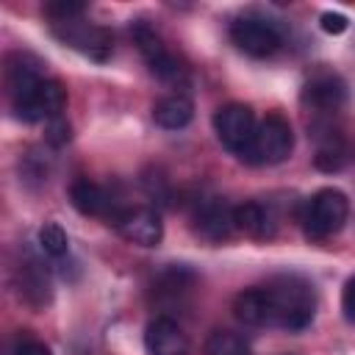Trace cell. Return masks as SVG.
<instances>
[{
  "instance_id": "obj_1",
  "label": "cell",
  "mask_w": 355,
  "mask_h": 355,
  "mask_svg": "<svg viewBox=\"0 0 355 355\" xmlns=\"http://www.w3.org/2000/svg\"><path fill=\"white\" fill-rule=\"evenodd\" d=\"M263 291L269 302V324L286 330H302L311 324L316 313V297L311 283L297 275H283L263 286Z\"/></svg>"
},
{
  "instance_id": "obj_2",
  "label": "cell",
  "mask_w": 355,
  "mask_h": 355,
  "mask_svg": "<svg viewBox=\"0 0 355 355\" xmlns=\"http://www.w3.org/2000/svg\"><path fill=\"white\" fill-rule=\"evenodd\" d=\"M291 150H294L291 125L280 114H266L258 122L252 141L247 144V150L239 158L252 164V166H272V164L286 161L291 155Z\"/></svg>"
},
{
  "instance_id": "obj_3",
  "label": "cell",
  "mask_w": 355,
  "mask_h": 355,
  "mask_svg": "<svg viewBox=\"0 0 355 355\" xmlns=\"http://www.w3.org/2000/svg\"><path fill=\"white\" fill-rule=\"evenodd\" d=\"M349 216V200L338 189H319L302 208V230L308 239H327L344 227Z\"/></svg>"
},
{
  "instance_id": "obj_4",
  "label": "cell",
  "mask_w": 355,
  "mask_h": 355,
  "mask_svg": "<svg viewBox=\"0 0 355 355\" xmlns=\"http://www.w3.org/2000/svg\"><path fill=\"white\" fill-rule=\"evenodd\" d=\"M53 33L58 42H64L67 47L78 50L80 55L92 58V61H108L114 53V36L108 28L94 25V22H83L78 19H67V22H53Z\"/></svg>"
},
{
  "instance_id": "obj_5",
  "label": "cell",
  "mask_w": 355,
  "mask_h": 355,
  "mask_svg": "<svg viewBox=\"0 0 355 355\" xmlns=\"http://www.w3.org/2000/svg\"><path fill=\"white\" fill-rule=\"evenodd\" d=\"M67 103V92L55 78H42L28 94L11 100L14 116L22 122H50L61 116V108Z\"/></svg>"
},
{
  "instance_id": "obj_6",
  "label": "cell",
  "mask_w": 355,
  "mask_h": 355,
  "mask_svg": "<svg viewBox=\"0 0 355 355\" xmlns=\"http://www.w3.org/2000/svg\"><path fill=\"white\" fill-rule=\"evenodd\" d=\"M255 114L250 105L244 103H227L222 105L216 114H214V130H216V139L236 155H241L247 150V144L252 141L255 136Z\"/></svg>"
},
{
  "instance_id": "obj_7",
  "label": "cell",
  "mask_w": 355,
  "mask_h": 355,
  "mask_svg": "<svg viewBox=\"0 0 355 355\" xmlns=\"http://www.w3.org/2000/svg\"><path fill=\"white\" fill-rule=\"evenodd\" d=\"M230 39L233 44L252 55V58H266L272 55L277 47H280V31L263 19V17H239L233 25H230Z\"/></svg>"
},
{
  "instance_id": "obj_8",
  "label": "cell",
  "mask_w": 355,
  "mask_h": 355,
  "mask_svg": "<svg viewBox=\"0 0 355 355\" xmlns=\"http://www.w3.org/2000/svg\"><path fill=\"white\" fill-rule=\"evenodd\" d=\"M130 36H133V42H136L139 53L144 55V61H147V67H150L153 75H158V78H164V80H175V78L180 75L178 58L166 50L164 39H161L144 19H136V22L130 25Z\"/></svg>"
},
{
  "instance_id": "obj_9",
  "label": "cell",
  "mask_w": 355,
  "mask_h": 355,
  "mask_svg": "<svg viewBox=\"0 0 355 355\" xmlns=\"http://www.w3.org/2000/svg\"><path fill=\"white\" fill-rule=\"evenodd\" d=\"M111 225L119 230L122 239L139 244V247H155L164 236V225L161 216L153 208H119L116 216L111 219Z\"/></svg>"
},
{
  "instance_id": "obj_10",
  "label": "cell",
  "mask_w": 355,
  "mask_h": 355,
  "mask_svg": "<svg viewBox=\"0 0 355 355\" xmlns=\"http://www.w3.org/2000/svg\"><path fill=\"white\" fill-rule=\"evenodd\" d=\"M194 230L202 239H208V241H225V239H230V233L236 230L233 208L222 197H208V200L197 202Z\"/></svg>"
},
{
  "instance_id": "obj_11",
  "label": "cell",
  "mask_w": 355,
  "mask_h": 355,
  "mask_svg": "<svg viewBox=\"0 0 355 355\" xmlns=\"http://www.w3.org/2000/svg\"><path fill=\"white\" fill-rule=\"evenodd\" d=\"M344 100H347V89H344L341 78H336V75H319V78L308 80L302 89V105L308 111H313L316 116L338 111L344 105Z\"/></svg>"
},
{
  "instance_id": "obj_12",
  "label": "cell",
  "mask_w": 355,
  "mask_h": 355,
  "mask_svg": "<svg viewBox=\"0 0 355 355\" xmlns=\"http://www.w3.org/2000/svg\"><path fill=\"white\" fill-rule=\"evenodd\" d=\"M144 344H147V355H189V341L183 330L178 327V322L166 316H158L147 324Z\"/></svg>"
},
{
  "instance_id": "obj_13",
  "label": "cell",
  "mask_w": 355,
  "mask_h": 355,
  "mask_svg": "<svg viewBox=\"0 0 355 355\" xmlns=\"http://www.w3.org/2000/svg\"><path fill=\"white\" fill-rule=\"evenodd\" d=\"M69 200L75 205V211H80L83 216H105V219H114L119 208H114V200L108 197V191L86 178L75 180L69 186Z\"/></svg>"
},
{
  "instance_id": "obj_14",
  "label": "cell",
  "mask_w": 355,
  "mask_h": 355,
  "mask_svg": "<svg viewBox=\"0 0 355 355\" xmlns=\"http://www.w3.org/2000/svg\"><path fill=\"white\" fill-rule=\"evenodd\" d=\"M233 219H236V230L252 236V239H272L277 230L275 214L269 211V205L263 202H244L233 208Z\"/></svg>"
},
{
  "instance_id": "obj_15",
  "label": "cell",
  "mask_w": 355,
  "mask_h": 355,
  "mask_svg": "<svg viewBox=\"0 0 355 355\" xmlns=\"http://www.w3.org/2000/svg\"><path fill=\"white\" fill-rule=\"evenodd\" d=\"M17 286H19V297H25L31 305L42 308L50 302V277L44 272V266L33 258H28L25 263L17 266Z\"/></svg>"
},
{
  "instance_id": "obj_16",
  "label": "cell",
  "mask_w": 355,
  "mask_h": 355,
  "mask_svg": "<svg viewBox=\"0 0 355 355\" xmlns=\"http://www.w3.org/2000/svg\"><path fill=\"white\" fill-rule=\"evenodd\" d=\"M191 116H194V105L186 94H169L153 105V122L164 130H180L191 122Z\"/></svg>"
},
{
  "instance_id": "obj_17",
  "label": "cell",
  "mask_w": 355,
  "mask_h": 355,
  "mask_svg": "<svg viewBox=\"0 0 355 355\" xmlns=\"http://www.w3.org/2000/svg\"><path fill=\"white\" fill-rule=\"evenodd\" d=\"M233 313L239 322L250 324V327H261L269 324V302H266V291L261 288H247L241 294H236L233 300Z\"/></svg>"
},
{
  "instance_id": "obj_18",
  "label": "cell",
  "mask_w": 355,
  "mask_h": 355,
  "mask_svg": "<svg viewBox=\"0 0 355 355\" xmlns=\"http://www.w3.org/2000/svg\"><path fill=\"white\" fill-rule=\"evenodd\" d=\"M344 161H347V147H344L341 133L333 128H324L316 141V166L324 172H336L344 166Z\"/></svg>"
},
{
  "instance_id": "obj_19",
  "label": "cell",
  "mask_w": 355,
  "mask_h": 355,
  "mask_svg": "<svg viewBox=\"0 0 355 355\" xmlns=\"http://www.w3.org/2000/svg\"><path fill=\"white\" fill-rule=\"evenodd\" d=\"M205 355H250V344L233 330H214L205 341Z\"/></svg>"
},
{
  "instance_id": "obj_20",
  "label": "cell",
  "mask_w": 355,
  "mask_h": 355,
  "mask_svg": "<svg viewBox=\"0 0 355 355\" xmlns=\"http://www.w3.org/2000/svg\"><path fill=\"white\" fill-rule=\"evenodd\" d=\"M39 247L50 255V258H64L69 250V239L64 233V227L58 222H44L39 227Z\"/></svg>"
},
{
  "instance_id": "obj_21",
  "label": "cell",
  "mask_w": 355,
  "mask_h": 355,
  "mask_svg": "<svg viewBox=\"0 0 355 355\" xmlns=\"http://www.w3.org/2000/svg\"><path fill=\"white\" fill-rule=\"evenodd\" d=\"M83 11H86V6L78 3V0H53V3H44V14H47L53 22L78 19Z\"/></svg>"
},
{
  "instance_id": "obj_22",
  "label": "cell",
  "mask_w": 355,
  "mask_h": 355,
  "mask_svg": "<svg viewBox=\"0 0 355 355\" xmlns=\"http://www.w3.org/2000/svg\"><path fill=\"white\" fill-rule=\"evenodd\" d=\"M319 25H322L324 33L338 36V33H344V31L349 28V19H347L344 14H338V11H324V14L319 17Z\"/></svg>"
},
{
  "instance_id": "obj_23",
  "label": "cell",
  "mask_w": 355,
  "mask_h": 355,
  "mask_svg": "<svg viewBox=\"0 0 355 355\" xmlns=\"http://www.w3.org/2000/svg\"><path fill=\"white\" fill-rule=\"evenodd\" d=\"M47 141L55 144V147H61V144L69 141V125H67L64 116H55V119L47 122Z\"/></svg>"
},
{
  "instance_id": "obj_24",
  "label": "cell",
  "mask_w": 355,
  "mask_h": 355,
  "mask_svg": "<svg viewBox=\"0 0 355 355\" xmlns=\"http://www.w3.org/2000/svg\"><path fill=\"white\" fill-rule=\"evenodd\" d=\"M341 311L349 322H355V275L347 280V286L341 291Z\"/></svg>"
},
{
  "instance_id": "obj_25",
  "label": "cell",
  "mask_w": 355,
  "mask_h": 355,
  "mask_svg": "<svg viewBox=\"0 0 355 355\" xmlns=\"http://www.w3.org/2000/svg\"><path fill=\"white\" fill-rule=\"evenodd\" d=\"M14 355H50V347L36 341V338H22L17 347H14Z\"/></svg>"
}]
</instances>
